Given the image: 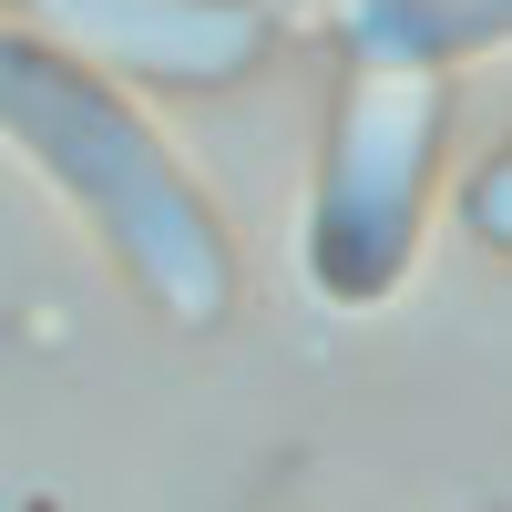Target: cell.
Returning a JSON list of instances; mask_svg holds the SVG:
<instances>
[{
	"label": "cell",
	"instance_id": "2",
	"mask_svg": "<svg viewBox=\"0 0 512 512\" xmlns=\"http://www.w3.org/2000/svg\"><path fill=\"white\" fill-rule=\"evenodd\" d=\"M441 123H451V72L420 62H349L328 154H318V205H308V287L328 308H379L431 226V175H441Z\"/></svg>",
	"mask_w": 512,
	"mask_h": 512
},
{
	"label": "cell",
	"instance_id": "1",
	"mask_svg": "<svg viewBox=\"0 0 512 512\" xmlns=\"http://www.w3.org/2000/svg\"><path fill=\"white\" fill-rule=\"evenodd\" d=\"M0 113L72 185V205H93V226L113 236L123 277L164 318L216 328L236 308V246L216 226V205L195 195V175L154 144V123L134 103H113L93 72H72L52 52H0Z\"/></svg>",
	"mask_w": 512,
	"mask_h": 512
},
{
	"label": "cell",
	"instance_id": "3",
	"mask_svg": "<svg viewBox=\"0 0 512 512\" xmlns=\"http://www.w3.org/2000/svg\"><path fill=\"white\" fill-rule=\"evenodd\" d=\"M52 11L154 82H236L267 62V11L256 0H52Z\"/></svg>",
	"mask_w": 512,
	"mask_h": 512
},
{
	"label": "cell",
	"instance_id": "5",
	"mask_svg": "<svg viewBox=\"0 0 512 512\" xmlns=\"http://www.w3.org/2000/svg\"><path fill=\"white\" fill-rule=\"evenodd\" d=\"M461 226H472V236H482L492 256H512V144H502V154L482 164L472 185H461Z\"/></svg>",
	"mask_w": 512,
	"mask_h": 512
},
{
	"label": "cell",
	"instance_id": "4",
	"mask_svg": "<svg viewBox=\"0 0 512 512\" xmlns=\"http://www.w3.org/2000/svg\"><path fill=\"white\" fill-rule=\"evenodd\" d=\"M328 41L349 62H420L451 72L512 41V0H328Z\"/></svg>",
	"mask_w": 512,
	"mask_h": 512
}]
</instances>
